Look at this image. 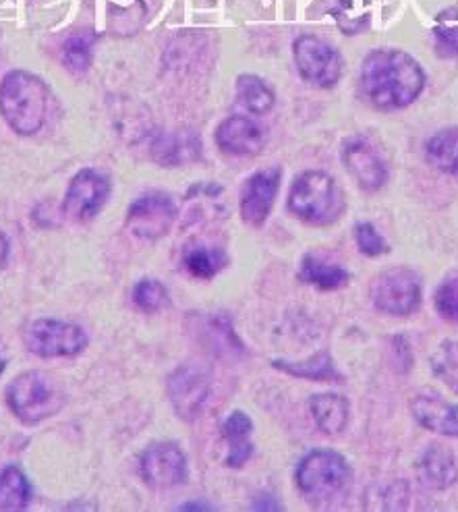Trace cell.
I'll return each mask as SVG.
<instances>
[{"label": "cell", "instance_id": "obj_8", "mask_svg": "<svg viewBox=\"0 0 458 512\" xmlns=\"http://www.w3.org/2000/svg\"><path fill=\"white\" fill-rule=\"evenodd\" d=\"M295 65L301 77L316 88H334L342 77V56L326 40L305 34L293 44Z\"/></svg>", "mask_w": 458, "mask_h": 512}, {"label": "cell", "instance_id": "obj_10", "mask_svg": "<svg viewBox=\"0 0 458 512\" xmlns=\"http://www.w3.org/2000/svg\"><path fill=\"white\" fill-rule=\"evenodd\" d=\"M110 195L108 179L94 168H83L73 177L65 195V214L77 222L94 218Z\"/></svg>", "mask_w": 458, "mask_h": 512}, {"label": "cell", "instance_id": "obj_29", "mask_svg": "<svg viewBox=\"0 0 458 512\" xmlns=\"http://www.w3.org/2000/svg\"><path fill=\"white\" fill-rule=\"evenodd\" d=\"M133 301L141 311H146V314H156V311L168 305V291L160 280L143 278L135 284Z\"/></svg>", "mask_w": 458, "mask_h": 512}, {"label": "cell", "instance_id": "obj_12", "mask_svg": "<svg viewBox=\"0 0 458 512\" xmlns=\"http://www.w3.org/2000/svg\"><path fill=\"white\" fill-rule=\"evenodd\" d=\"M166 392L177 415H181L187 421H193L199 413H202L208 401L210 382L202 369H197L193 365H183V367H177L175 372L168 376Z\"/></svg>", "mask_w": 458, "mask_h": 512}, {"label": "cell", "instance_id": "obj_15", "mask_svg": "<svg viewBox=\"0 0 458 512\" xmlns=\"http://www.w3.org/2000/svg\"><path fill=\"white\" fill-rule=\"evenodd\" d=\"M214 137L218 150L228 156H253L266 144V133L260 123L241 115L224 119Z\"/></svg>", "mask_w": 458, "mask_h": 512}, {"label": "cell", "instance_id": "obj_24", "mask_svg": "<svg viewBox=\"0 0 458 512\" xmlns=\"http://www.w3.org/2000/svg\"><path fill=\"white\" fill-rule=\"evenodd\" d=\"M237 100L253 115H266L274 106V92L257 75H241L237 79Z\"/></svg>", "mask_w": 458, "mask_h": 512}, {"label": "cell", "instance_id": "obj_18", "mask_svg": "<svg viewBox=\"0 0 458 512\" xmlns=\"http://www.w3.org/2000/svg\"><path fill=\"white\" fill-rule=\"evenodd\" d=\"M417 471L425 486L438 492L452 488L458 481V465L454 454L442 444H432L423 450Z\"/></svg>", "mask_w": 458, "mask_h": 512}, {"label": "cell", "instance_id": "obj_35", "mask_svg": "<svg viewBox=\"0 0 458 512\" xmlns=\"http://www.w3.org/2000/svg\"><path fill=\"white\" fill-rule=\"evenodd\" d=\"M3 372H5V359L0 357V374H3Z\"/></svg>", "mask_w": 458, "mask_h": 512}, {"label": "cell", "instance_id": "obj_19", "mask_svg": "<svg viewBox=\"0 0 458 512\" xmlns=\"http://www.w3.org/2000/svg\"><path fill=\"white\" fill-rule=\"evenodd\" d=\"M309 411L320 432L328 436H336L347 430L351 407L345 396L336 392H320L309 398Z\"/></svg>", "mask_w": 458, "mask_h": 512}, {"label": "cell", "instance_id": "obj_14", "mask_svg": "<svg viewBox=\"0 0 458 512\" xmlns=\"http://www.w3.org/2000/svg\"><path fill=\"white\" fill-rule=\"evenodd\" d=\"M282 181V170L270 166L251 175L241 191V218L249 226H262L276 202V195Z\"/></svg>", "mask_w": 458, "mask_h": 512}, {"label": "cell", "instance_id": "obj_33", "mask_svg": "<svg viewBox=\"0 0 458 512\" xmlns=\"http://www.w3.org/2000/svg\"><path fill=\"white\" fill-rule=\"evenodd\" d=\"M7 260H9V241L3 233H0V270L5 268Z\"/></svg>", "mask_w": 458, "mask_h": 512}, {"label": "cell", "instance_id": "obj_7", "mask_svg": "<svg viewBox=\"0 0 458 512\" xmlns=\"http://www.w3.org/2000/svg\"><path fill=\"white\" fill-rule=\"evenodd\" d=\"M25 347L34 355L52 359V357H73L88 347V334L77 324L38 318L23 332Z\"/></svg>", "mask_w": 458, "mask_h": 512}, {"label": "cell", "instance_id": "obj_31", "mask_svg": "<svg viewBox=\"0 0 458 512\" xmlns=\"http://www.w3.org/2000/svg\"><path fill=\"white\" fill-rule=\"evenodd\" d=\"M355 241L357 247L367 258H378V255H384L388 251L386 239L380 235L371 222H357L355 224Z\"/></svg>", "mask_w": 458, "mask_h": 512}, {"label": "cell", "instance_id": "obj_25", "mask_svg": "<svg viewBox=\"0 0 458 512\" xmlns=\"http://www.w3.org/2000/svg\"><path fill=\"white\" fill-rule=\"evenodd\" d=\"M185 268L195 278H214L224 266H226V255L220 249L208 247V245H197L187 249L185 253Z\"/></svg>", "mask_w": 458, "mask_h": 512}, {"label": "cell", "instance_id": "obj_4", "mask_svg": "<svg viewBox=\"0 0 458 512\" xmlns=\"http://www.w3.org/2000/svg\"><path fill=\"white\" fill-rule=\"evenodd\" d=\"M289 210L299 220L320 226L334 222L345 210V202L334 177L322 170H307L291 187Z\"/></svg>", "mask_w": 458, "mask_h": 512}, {"label": "cell", "instance_id": "obj_9", "mask_svg": "<svg viewBox=\"0 0 458 512\" xmlns=\"http://www.w3.org/2000/svg\"><path fill=\"white\" fill-rule=\"evenodd\" d=\"M177 218V206L173 197L162 191H148L139 195L129 206L127 229L139 239L164 237Z\"/></svg>", "mask_w": 458, "mask_h": 512}, {"label": "cell", "instance_id": "obj_2", "mask_svg": "<svg viewBox=\"0 0 458 512\" xmlns=\"http://www.w3.org/2000/svg\"><path fill=\"white\" fill-rule=\"evenodd\" d=\"M0 115L17 135H36L48 117L46 83L30 71H9L0 81Z\"/></svg>", "mask_w": 458, "mask_h": 512}, {"label": "cell", "instance_id": "obj_32", "mask_svg": "<svg viewBox=\"0 0 458 512\" xmlns=\"http://www.w3.org/2000/svg\"><path fill=\"white\" fill-rule=\"evenodd\" d=\"M434 48L442 59H458V25L436 27Z\"/></svg>", "mask_w": 458, "mask_h": 512}, {"label": "cell", "instance_id": "obj_5", "mask_svg": "<svg viewBox=\"0 0 458 512\" xmlns=\"http://www.w3.org/2000/svg\"><path fill=\"white\" fill-rule=\"evenodd\" d=\"M5 398L13 415L27 425L56 415L65 405L63 390L44 372H25L17 376L7 386Z\"/></svg>", "mask_w": 458, "mask_h": 512}, {"label": "cell", "instance_id": "obj_34", "mask_svg": "<svg viewBox=\"0 0 458 512\" xmlns=\"http://www.w3.org/2000/svg\"><path fill=\"white\" fill-rule=\"evenodd\" d=\"M181 510H212V506L202 504V502H189V504H183Z\"/></svg>", "mask_w": 458, "mask_h": 512}, {"label": "cell", "instance_id": "obj_30", "mask_svg": "<svg viewBox=\"0 0 458 512\" xmlns=\"http://www.w3.org/2000/svg\"><path fill=\"white\" fill-rule=\"evenodd\" d=\"M434 305L444 320L458 324V274L442 280L434 295Z\"/></svg>", "mask_w": 458, "mask_h": 512}, {"label": "cell", "instance_id": "obj_26", "mask_svg": "<svg viewBox=\"0 0 458 512\" xmlns=\"http://www.w3.org/2000/svg\"><path fill=\"white\" fill-rule=\"evenodd\" d=\"M274 365L286 374H293L299 378H307V380H340L334 361L328 353H318L316 357H311L307 361H274Z\"/></svg>", "mask_w": 458, "mask_h": 512}, {"label": "cell", "instance_id": "obj_3", "mask_svg": "<svg viewBox=\"0 0 458 512\" xmlns=\"http://www.w3.org/2000/svg\"><path fill=\"white\" fill-rule=\"evenodd\" d=\"M297 488L311 504L340 500L351 488L353 473L349 461L330 448L311 450L297 467Z\"/></svg>", "mask_w": 458, "mask_h": 512}, {"label": "cell", "instance_id": "obj_28", "mask_svg": "<svg viewBox=\"0 0 458 512\" xmlns=\"http://www.w3.org/2000/svg\"><path fill=\"white\" fill-rule=\"evenodd\" d=\"M92 44H94V34L92 32L75 34L65 42L63 59H65V65L73 73H85L90 69V65H92Z\"/></svg>", "mask_w": 458, "mask_h": 512}, {"label": "cell", "instance_id": "obj_1", "mask_svg": "<svg viewBox=\"0 0 458 512\" xmlns=\"http://www.w3.org/2000/svg\"><path fill=\"white\" fill-rule=\"evenodd\" d=\"M361 88L378 110H403L421 96L425 71L405 50H371L361 65Z\"/></svg>", "mask_w": 458, "mask_h": 512}, {"label": "cell", "instance_id": "obj_11", "mask_svg": "<svg viewBox=\"0 0 458 512\" xmlns=\"http://www.w3.org/2000/svg\"><path fill=\"white\" fill-rule=\"evenodd\" d=\"M141 475L152 488H175L187 477V457L175 442H156L141 454Z\"/></svg>", "mask_w": 458, "mask_h": 512}, {"label": "cell", "instance_id": "obj_27", "mask_svg": "<svg viewBox=\"0 0 458 512\" xmlns=\"http://www.w3.org/2000/svg\"><path fill=\"white\" fill-rule=\"evenodd\" d=\"M432 369L440 382L458 396V340H448L432 357Z\"/></svg>", "mask_w": 458, "mask_h": 512}, {"label": "cell", "instance_id": "obj_22", "mask_svg": "<svg viewBox=\"0 0 458 512\" xmlns=\"http://www.w3.org/2000/svg\"><path fill=\"white\" fill-rule=\"evenodd\" d=\"M301 280L322 291H338L349 284L351 274L338 264L318 258V255H305L301 264Z\"/></svg>", "mask_w": 458, "mask_h": 512}, {"label": "cell", "instance_id": "obj_21", "mask_svg": "<svg viewBox=\"0 0 458 512\" xmlns=\"http://www.w3.org/2000/svg\"><path fill=\"white\" fill-rule=\"evenodd\" d=\"M425 158L438 173L458 179V127H448L429 137Z\"/></svg>", "mask_w": 458, "mask_h": 512}, {"label": "cell", "instance_id": "obj_20", "mask_svg": "<svg viewBox=\"0 0 458 512\" xmlns=\"http://www.w3.org/2000/svg\"><path fill=\"white\" fill-rule=\"evenodd\" d=\"M253 421L245 411H233L222 423V436L228 442V457L226 465L239 469L243 467L253 454L251 444Z\"/></svg>", "mask_w": 458, "mask_h": 512}, {"label": "cell", "instance_id": "obj_23", "mask_svg": "<svg viewBox=\"0 0 458 512\" xmlns=\"http://www.w3.org/2000/svg\"><path fill=\"white\" fill-rule=\"evenodd\" d=\"M32 502V483L25 473L9 465L0 471V508L3 510H21Z\"/></svg>", "mask_w": 458, "mask_h": 512}, {"label": "cell", "instance_id": "obj_13", "mask_svg": "<svg viewBox=\"0 0 458 512\" xmlns=\"http://www.w3.org/2000/svg\"><path fill=\"white\" fill-rule=\"evenodd\" d=\"M342 164L365 191H380L388 183L386 162L365 137H351L345 141Z\"/></svg>", "mask_w": 458, "mask_h": 512}, {"label": "cell", "instance_id": "obj_17", "mask_svg": "<svg viewBox=\"0 0 458 512\" xmlns=\"http://www.w3.org/2000/svg\"><path fill=\"white\" fill-rule=\"evenodd\" d=\"M199 156H202V139L189 129L168 131L152 141V158L162 166H181Z\"/></svg>", "mask_w": 458, "mask_h": 512}, {"label": "cell", "instance_id": "obj_16", "mask_svg": "<svg viewBox=\"0 0 458 512\" xmlns=\"http://www.w3.org/2000/svg\"><path fill=\"white\" fill-rule=\"evenodd\" d=\"M415 421L427 432L446 438H458V405L434 392L417 394L411 401Z\"/></svg>", "mask_w": 458, "mask_h": 512}, {"label": "cell", "instance_id": "obj_6", "mask_svg": "<svg viewBox=\"0 0 458 512\" xmlns=\"http://www.w3.org/2000/svg\"><path fill=\"white\" fill-rule=\"evenodd\" d=\"M371 301L386 316H411L423 301V287L417 272L409 268H390L371 282Z\"/></svg>", "mask_w": 458, "mask_h": 512}]
</instances>
